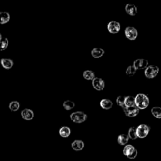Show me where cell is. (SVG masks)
Masks as SVG:
<instances>
[{"instance_id":"cell-10","label":"cell","mask_w":161,"mask_h":161,"mask_svg":"<svg viewBox=\"0 0 161 161\" xmlns=\"http://www.w3.org/2000/svg\"><path fill=\"white\" fill-rule=\"evenodd\" d=\"M120 28V24L117 22H110L108 24V30L111 34H117Z\"/></svg>"},{"instance_id":"cell-25","label":"cell","mask_w":161,"mask_h":161,"mask_svg":"<svg viewBox=\"0 0 161 161\" xmlns=\"http://www.w3.org/2000/svg\"><path fill=\"white\" fill-rule=\"evenodd\" d=\"M75 106V103L70 100H66L63 103V107L66 110H71Z\"/></svg>"},{"instance_id":"cell-15","label":"cell","mask_w":161,"mask_h":161,"mask_svg":"<svg viewBox=\"0 0 161 161\" xmlns=\"http://www.w3.org/2000/svg\"><path fill=\"white\" fill-rule=\"evenodd\" d=\"M10 20V15L8 12H0V24H5Z\"/></svg>"},{"instance_id":"cell-14","label":"cell","mask_w":161,"mask_h":161,"mask_svg":"<svg viewBox=\"0 0 161 161\" xmlns=\"http://www.w3.org/2000/svg\"><path fill=\"white\" fill-rule=\"evenodd\" d=\"M105 54V51L101 48H94L91 51V56L94 58H100Z\"/></svg>"},{"instance_id":"cell-17","label":"cell","mask_w":161,"mask_h":161,"mask_svg":"<svg viewBox=\"0 0 161 161\" xmlns=\"http://www.w3.org/2000/svg\"><path fill=\"white\" fill-rule=\"evenodd\" d=\"M1 64L2 66L6 69H10L13 66V60L10 59H2L1 60Z\"/></svg>"},{"instance_id":"cell-3","label":"cell","mask_w":161,"mask_h":161,"mask_svg":"<svg viewBox=\"0 0 161 161\" xmlns=\"http://www.w3.org/2000/svg\"><path fill=\"white\" fill-rule=\"evenodd\" d=\"M71 120L76 123H80L85 122L87 119V115L82 111H76L71 115Z\"/></svg>"},{"instance_id":"cell-26","label":"cell","mask_w":161,"mask_h":161,"mask_svg":"<svg viewBox=\"0 0 161 161\" xmlns=\"http://www.w3.org/2000/svg\"><path fill=\"white\" fill-rule=\"evenodd\" d=\"M8 40L6 38H3L0 40V51H3L7 49L8 46Z\"/></svg>"},{"instance_id":"cell-1","label":"cell","mask_w":161,"mask_h":161,"mask_svg":"<svg viewBox=\"0 0 161 161\" xmlns=\"http://www.w3.org/2000/svg\"><path fill=\"white\" fill-rule=\"evenodd\" d=\"M135 106L140 109H146L149 105V99L144 94H138L135 97Z\"/></svg>"},{"instance_id":"cell-28","label":"cell","mask_w":161,"mask_h":161,"mask_svg":"<svg viewBox=\"0 0 161 161\" xmlns=\"http://www.w3.org/2000/svg\"><path fill=\"white\" fill-rule=\"evenodd\" d=\"M125 96H120L117 98V104L118 106L122 107L123 109L124 108H125Z\"/></svg>"},{"instance_id":"cell-13","label":"cell","mask_w":161,"mask_h":161,"mask_svg":"<svg viewBox=\"0 0 161 161\" xmlns=\"http://www.w3.org/2000/svg\"><path fill=\"white\" fill-rule=\"evenodd\" d=\"M126 12L130 16H135L137 13V8L134 5L128 4L125 6Z\"/></svg>"},{"instance_id":"cell-6","label":"cell","mask_w":161,"mask_h":161,"mask_svg":"<svg viewBox=\"0 0 161 161\" xmlns=\"http://www.w3.org/2000/svg\"><path fill=\"white\" fill-rule=\"evenodd\" d=\"M125 34L127 39L130 40H134L136 39L138 35V31L137 29L132 27H128L126 28Z\"/></svg>"},{"instance_id":"cell-19","label":"cell","mask_w":161,"mask_h":161,"mask_svg":"<svg viewBox=\"0 0 161 161\" xmlns=\"http://www.w3.org/2000/svg\"><path fill=\"white\" fill-rule=\"evenodd\" d=\"M135 98L132 96H125V107H130L135 106Z\"/></svg>"},{"instance_id":"cell-2","label":"cell","mask_w":161,"mask_h":161,"mask_svg":"<svg viewBox=\"0 0 161 161\" xmlns=\"http://www.w3.org/2000/svg\"><path fill=\"white\" fill-rule=\"evenodd\" d=\"M150 126L147 125L142 124L140 125L137 128H136V133L137 137L140 138H143L146 137L149 132H150Z\"/></svg>"},{"instance_id":"cell-29","label":"cell","mask_w":161,"mask_h":161,"mask_svg":"<svg viewBox=\"0 0 161 161\" xmlns=\"http://www.w3.org/2000/svg\"><path fill=\"white\" fill-rule=\"evenodd\" d=\"M2 39H3V37H2V34H0V40H1Z\"/></svg>"},{"instance_id":"cell-4","label":"cell","mask_w":161,"mask_h":161,"mask_svg":"<svg viewBox=\"0 0 161 161\" xmlns=\"http://www.w3.org/2000/svg\"><path fill=\"white\" fill-rule=\"evenodd\" d=\"M123 152L129 159H134L137 156V151L132 145H126L123 149Z\"/></svg>"},{"instance_id":"cell-12","label":"cell","mask_w":161,"mask_h":161,"mask_svg":"<svg viewBox=\"0 0 161 161\" xmlns=\"http://www.w3.org/2000/svg\"><path fill=\"white\" fill-rule=\"evenodd\" d=\"M71 147L73 150L76 151H79L83 149L85 147V143L82 140H76L72 143Z\"/></svg>"},{"instance_id":"cell-21","label":"cell","mask_w":161,"mask_h":161,"mask_svg":"<svg viewBox=\"0 0 161 161\" xmlns=\"http://www.w3.org/2000/svg\"><path fill=\"white\" fill-rule=\"evenodd\" d=\"M128 137L132 140H135L138 138L136 133V128L131 127L129 128L128 132Z\"/></svg>"},{"instance_id":"cell-27","label":"cell","mask_w":161,"mask_h":161,"mask_svg":"<svg viewBox=\"0 0 161 161\" xmlns=\"http://www.w3.org/2000/svg\"><path fill=\"white\" fill-rule=\"evenodd\" d=\"M136 71L137 70L135 69V68L133 66H130L127 68L126 71V74L128 76H133L136 73Z\"/></svg>"},{"instance_id":"cell-22","label":"cell","mask_w":161,"mask_h":161,"mask_svg":"<svg viewBox=\"0 0 161 161\" xmlns=\"http://www.w3.org/2000/svg\"><path fill=\"white\" fill-rule=\"evenodd\" d=\"M152 114L157 118H161V108L155 106L151 109Z\"/></svg>"},{"instance_id":"cell-16","label":"cell","mask_w":161,"mask_h":161,"mask_svg":"<svg viewBox=\"0 0 161 161\" xmlns=\"http://www.w3.org/2000/svg\"><path fill=\"white\" fill-rule=\"evenodd\" d=\"M71 134V129L68 126H62L59 130V135L63 138H67Z\"/></svg>"},{"instance_id":"cell-24","label":"cell","mask_w":161,"mask_h":161,"mask_svg":"<svg viewBox=\"0 0 161 161\" xmlns=\"http://www.w3.org/2000/svg\"><path fill=\"white\" fill-rule=\"evenodd\" d=\"M83 77L86 80H93L95 78V74L93 71L88 70L83 72Z\"/></svg>"},{"instance_id":"cell-7","label":"cell","mask_w":161,"mask_h":161,"mask_svg":"<svg viewBox=\"0 0 161 161\" xmlns=\"http://www.w3.org/2000/svg\"><path fill=\"white\" fill-rule=\"evenodd\" d=\"M123 111L126 116L128 117H135L139 114V109L135 105L130 107H125Z\"/></svg>"},{"instance_id":"cell-5","label":"cell","mask_w":161,"mask_h":161,"mask_svg":"<svg viewBox=\"0 0 161 161\" xmlns=\"http://www.w3.org/2000/svg\"><path fill=\"white\" fill-rule=\"evenodd\" d=\"M159 71V68L157 66H149L145 71V75L149 79H152L158 74Z\"/></svg>"},{"instance_id":"cell-20","label":"cell","mask_w":161,"mask_h":161,"mask_svg":"<svg viewBox=\"0 0 161 161\" xmlns=\"http://www.w3.org/2000/svg\"><path fill=\"white\" fill-rule=\"evenodd\" d=\"M128 139H129V138H128L127 135L121 134L118 137L117 141L118 143L120 145H121V146H125V145H126L128 143Z\"/></svg>"},{"instance_id":"cell-23","label":"cell","mask_w":161,"mask_h":161,"mask_svg":"<svg viewBox=\"0 0 161 161\" xmlns=\"http://www.w3.org/2000/svg\"><path fill=\"white\" fill-rule=\"evenodd\" d=\"M20 103L18 101H13L9 104V108L11 111H17L20 108Z\"/></svg>"},{"instance_id":"cell-9","label":"cell","mask_w":161,"mask_h":161,"mask_svg":"<svg viewBox=\"0 0 161 161\" xmlns=\"http://www.w3.org/2000/svg\"><path fill=\"white\" fill-rule=\"evenodd\" d=\"M93 86L94 88L98 91H101L105 88V83L103 79L99 78V77H95L93 80Z\"/></svg>"},{"instance_id":"cell-18","label":"cell","mask_w":161,"mask_h":161,"mask_svg":"<svg viewBox=\"0 0 161 161\" xmlns=\"http://www.w3.org/2000/svg\"><path fill=\"white\" fill-rule=\"evenodd\" d=\"M100 106L105 109H109L112 108L113 103L109 99H103L100 102Z\"/></svg>"},{"instance_id":"cell-11","label":"cell","mask_w":161,"mask_h":161,"mask_svg":"<svg viewBox=\"0 0 161 161\" xmlns=\"http://www.w3.org/2000/svg\"><path fill=\"white\" fill-rule=\"evenodd\" d=\"M21 115H22V118L24 120H28V121L31 120L34 117V114L33 111L30 109H28V108H26V109L22 110V111L21 113Z\"/></svg>"},{"instance_id":"cell-8","label":"cell","mask_w":161,"mask_h":161,"mask_svg":"<svg viewBox=\"0 0 161 161\" xmlns=\"http://www.w3.org/2000/svg\"><path fill=\"white\" fill-rule=\"evenodd\" d=\"M147 66H148V60L143 59H138L135 60L134 62V65H133V66L135 68L136 70L147 68Z\"/></svg>"}]
</instances>
